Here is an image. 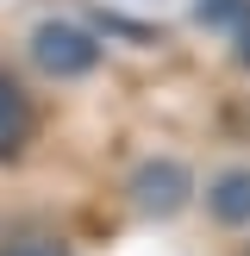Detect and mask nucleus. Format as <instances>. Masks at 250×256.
Listing matches in <instances>:
<instances>
[{"instance_id":"obj_1","label":"nucleus","mask_w":250,"mask_h":256,"mask_svg":"<svg viewBox=\"0 0 250 256\" xmlns=\"http://www.w3.org/2000/svg\"><path fill=\"white\" fill-rule=\"evenodd\" d=\"M32 62L38 75H56V82H82L100 69V38L82 19H44L32 32Z\"/></svg>"},{"instance_id":"obj_2","label":"nucleus","mask_w":250,"mask_h":256,"mask_svg":"<svg viewBox=\"0 0 250 256\" xmlns=\"http://www.w3.org/2000/svg\"><path fill=\"white\" fill-rule=\"evenodd\" d=\"M125 200H132V212H144V219H175V212L194 200V175L175 156H144L125 175Z\"/></svg>"},{"instance_id":"obj_3","label":"nucleus","mask_w":250,"mask_h":256,"mask_svg":"<svg viewBox=\"0 0 250 256\" xmlns=\"http://www.w3.org/2000/svg\"><path fill=\"white\" fill-rule=\"evenodd\" d=\"M32 100H25V88L12 82V75H0V162L19 156L25 144H32Z\"/></svg>"},{"instance_id":"obj_4","label":"nucleus","mask_w":250,"mask_h":256,"mask_svg":"<svg viewBox=\"0 0 250 256\" xmlns=\"http://www.w3.org/2000/svg\"><path fill=\"white\" fill-rule=\"evenodd\" d=\"M206 206L219 225H250V169H225L206 188Z\"/></svg>"},{"instance_id":"obj_5","label":"nucleus","mask_w":250,"mask_h":256,"mask_svg":"<svg viewBox=\"0 0 250 256\" xmlns=\"http://www.w3.org/2000/svg\"><path fill=\"white\" fill-rule=\"evenodd\" d=\"M200 19L212 32H250V0H200Z\"/></svg>"},{"instance_id":"obj_6","label":"nucleus","mask_w":250,"mask_h":256,"mask_svg":"<svg viewBox=\"0 0 250 256\" xmlns=\"http://www.w3.org/2000/svg\"><path fill=\"white\" fill-rule=\"evenodd\" d=\"M0 256H75L62 238H12V244H0Z\"/></svg>"},{"instance_id":"obj_7","label":"nucleus","mask_w":250,"mask_h":256,"mask_svg":"<svg viewBox=\"0 0 250 256\" xmlns=\"http://www.w3.org/2000/svg\"><path fill=\"white\" fill-rule=\"evenodd\" d=\"M238 50H244V62H250V32H238Z\"/></svg>"}]
</instances>
